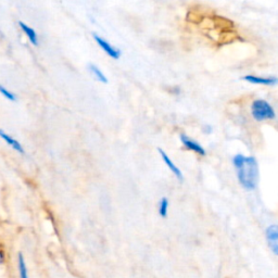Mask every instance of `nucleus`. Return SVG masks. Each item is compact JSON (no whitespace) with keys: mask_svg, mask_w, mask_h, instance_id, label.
<instances>
[{"mask_svg":"<svg viewBox=\"0 0 278 278\" xmlns=\"http://www.w3.org/2000/svg\"><path fill=\"white\" fill-rule=\"evenodd\" d=\"M158 151H159V153L161 154V158L163 159V161H164V163L167 164V167L171 170V172H172L175 176H176L180 182H183L184 180V176H183V174H182V171H180L176 165L174 164V162L172 160L170 159V157L168 155V153L165 152L164 150H162L161 148H158Z\"/></svg>","mask_w":278,"mask_h":278,"instance_id":"423d86ee","label":"nucleus"},{"mask_svg":"<svg viewBox=\"0 0 278 278\" xmlns=\"http://www.w3.org/2000/svg\"><path fill=\"white\" fill-rule=\"evenodd\" d=\"M233 163L237 170L238 179L242 187L248 190H253L257 187L258 179V168L257 160L253 157H245L242 154H236Z\"/></svg>","mask_w":278,"mask_h":278,"instance_id":"f257e3e1","label":"nucleus"},{"mask_svg":"<svg viewBox=\"0 0 278 278\" xmlns=\"http://www.w3.org/2000/svg\"><path fill=\"white\" fill-rule=\"evenodd\" d=\"M18 266H19V274H20V278H28L27 267L25 264V261H24V257H23L22 253H19Z\"/></svg>","mask_w":278,"mask_h":278,"instance_id":"9b49d317","label":"nucleus"},{"mask_svg":"<svg viewBox=\"0 0 278 278\" xmlns=\"http://www.w3.org/2000/svg\"><path fill=\"white\" fill-rule=\"evenodd\" d=\"M251 112L253 118L260 122L264 120H273L275 118V111L273 109V107L263 99L253 101Z\"/></svg>","mask_w":278,"mask_h":278,"instance_id":"f03ea898","label":"nucleus"},{"mask_svg":"<svg viewBox=\"0 0 278 278\" xmlns=\"http://www.w3.org/2000/svg\"><path fill=\"white\" fill-rule=\"evenodd\" d=\"M87 66H88V71L91 73V75L94 76L97 81L104 83V84H107V83H108V79H107V76L104 74V73H102V71L99 69L98 66L92 64V63H89V64Z\"/></svg>","mask_w":278,"mask_h":278,"instance_id":"9d476101","label":"nucleus"},{"mask_svg":"<svg viewBox=\"0 0 278 278\" xmlns=\"http://www.w3.org/2000/svg\"><path fill=\"white\" fill-rule=\"evenodd\" d=\"M0 94H1L4 98H7L8 100H10V101H13V102H16L18 100L17 98V96L13 94V92H11L10 90H8L6 87L2 86L1 84H0Z\"/></svg>","mask_w":278,"mask_h":278,"instance_id":"ddd939ff","label":"nucleus"},{"mask_svg":"<svg viewBox=\"0 0 278 278\" xmlns=\"http://www.w3.org/2000/svg\"><path fill=\"white\" fill-rule=\"evenodd\" d=\"M266 238L271 250L278 256V225H272L266 229Z\"/></svg>","mask_w":278,"mask_h":278,"instance_id":"20e7f679","label":"nucleus"},{"mask_svg":"<svg viewBox=\"0 0 278 278\" xmlns=\"http://www.w3.org/2000/svg\"><path fill=\"white\" fill-rule=\"evenodd\" d=\"M180 140H182L183 145L186 147L187 149L193 151V152L198 153L199 155H206V150L202 147L201 145L198 144L197 141H194L193 139L189 138L188 136H186L185 134L180 135Z\"/></svg>","mask_w":278,"mask_h":278,"instance_id":"39448f33","label":"nucleus"},{"mask_svg":"<svg viewBox=\"0 0 278 278\" xmlns=\"http://www.w3.org/2000/svg\"><path fill=\"white\" fill-rule=\"evenodd\" d=\"M94 38H95L96 43L99 45V47H101L102 49H104V51L107 53V55L111 57L112 59H114V60L120 59L121 58V50L120 49H116V48L112 46L108 41H106L105 38L100 37L99 35H97V34H94Z\"/></svg>","mask_w":278,"mask_h":278,"instance_id":"7ed1b4c3","label":"nucleus"},{"mask_svg":"<svg viewBox=\"0 0 278 278\" xmlns=\"http://www.w3.org/2000/svg\"><path fill=\"white\" fill-rule=\"evenodd\" d=\"M243 80L252 83V84L266 85V86L276 85L278 83V79H276V77H260L255 75H247L243 77Z\"/></svg>","mask_w":278,"mask_h":278,"instance_id":"0eeeda50","label":"nucleus"},{"mask_svg":"<svg viewBox=\"0 0 278 278\" xmlns=\"http://www.w3.org/2000/svg\"><path fill=\"white\" fill-rule=\"evenodd\" d=\"M168 210H169V200H168V198L163 197L160 201L159 214L162 217H167L168 216Z\"/></svg>","mask_w":278,"mask_h":278,"instance_id":"f8f14e48","label":"nucleus"},{"mask_svg":"<svg viewBox=\"0 0 278 278\" xmlns=\"http://www.w3.org/2000/svg\"><path fill=\"white\" fill-rule=\"evenodd\" d=\"M19 25H20L21 30L24 32V34H25L26 37L28 38V41L31 42V43H33L34 46H37L38 45V37H37L36 32L34 31L31 26L26 25L25 23H23L21 21L19 22Z\"/></svg>","mask_w":278,"mask_h":278,"instance_id":"1a4fd4ad","label":"nucleus"},{"mask_svg":"<svg viewBox=\"0 0 278 278\" xmlns=\"http://www.w3.org/2000/svg\"><path fill=\"white\" fill-rule=\"evenodd\" d=\"M0 138H2L6 143L10 146V147L12 149H14L16 151H18L19 153H21V154H24L25 153V151H24L23 147H22V145L19 143V141L17 139H14L13 137H11L10 135L7 134L6 131L2 130V129H0Z\"/></svg>","mask_w":278,"mask_h":278,"instance_id":"6e6552de","label":"nucleus"}]
</instances>
